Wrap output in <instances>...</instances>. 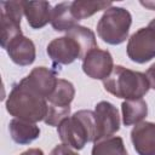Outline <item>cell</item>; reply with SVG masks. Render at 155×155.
<instances>
[{"instance_id":"5b68a950","label":"cell","mask_w":155,"mask_h":155,"mask_svg":"<svg viewBox=\"0 0 155 155\" xmlns=\"http://www.w3.org/2000/svg\"><path fill=\"white\" fill-rule=\"evenodd\" d=\"M24 15L23 1H4L1 2V47L6 46L17 36L22 35L21 19Z\"/></svg>"},{"instance_id":"44dd1931","label":"cell","mask_w":155,"mask_h":155,"mask_svg":"<svg viewBox=\"0 0 155 155\" xmlns=\"http://www.w3.org/2000/svg\"><path fill=\"white\" fill-rule=\"evenodd\" d=\"M70 115V105L69 107H59L48 103L47 108V114L44 119V122L48 126H59V124L69 117Z\"/></svg>"},{"instance_id":"3957f363","label":"cell","mask_w":155,"mask_h":155,"mask_svg":"<svg viewBox=\"0 0 155 155\" xmlns=\"http://www.w3.org/2000/svg\"><path fill=\"white\" fill-rule=\"evenodd\" d=\"M58 136L63 144L81 150L86 143L96 139V119L94 111L79 110L71 116L63 120L58 128Z\"/></svg>"},{"instance_id":"8992f818","label":"cell","mask_w":155,"mask_h":155,"mask_svg":"<svg viewBox=\"0 0 155 155\" xmlns=\"http://www.w3.org/2000/svg\"><path fill=\"white\" fill-rule=\"evenodd\" d=\"M127 56L139 64L155 58V30L145 27L133 33L127 42Z\"/></svg>"},{"instance_id":"603a6c76","label":"cell","mask_w":155,"mask_h":155,"mask_svg":"<svg viewBox=\"0 0 155 155\" xmlns=\"http://www.w3.org/2000/svg\"><path fill=\"white\" fill-rule=\"evenodd\" d=\"M145 76H147V79H148V82H149L150 88L155 90V63L151 64V65L148 68V70H147V73H145Z\"/></svg>"},{"instance_id":"30bf717a","label":"cell","mask_w":155,"mask_h":155,"mask_svg":"<svg viewBox=\"0 0 155 155\" xmlns=\"http://www.w3.org/2000/svg\"><path fill=\"white\" fill-rule=\"evenodd\" d=\"M23 80L33 91L46 99L52 94L58 81L56 73L46 67L34 68L28 76L23 78Z\"/></svg>"},{"instance_id":"52a82bcc","label":"cell","mask_w":155,"mask_h":155,"mask_svg":"<svg viewBox=\"0 0 155 155\" xmlns=\"http://www.w3.org/2000/svg\"><path fill=\"white\" fill-rule=\"evenodd\" d=\"M96 139L94 142L110 137L120 130V115L114 104L107 101L97 103L94 108Z\"/></svg>"},{"instance_id":"9c48e42d","label":"cell","mask_w":155,"mask_h":155,"mask_svg":"<svg viewBox=\"0 0 155 155\" xmlns=\"http://www.w3.org/2000/svg\"><path fill=\"white\" fill-rule=\"evenodd\" d=\"M46 51L48 57L58 64H70L75 59L82 58L80 46L73 38L68 35L53 39L47 45Z\"/></svg>"},{"instance_id":"ac0fdd59","label":"cell","mask_w":155,"mask_h":155,"mask_svg":"<svg viewBox=\"0 0 155 155\" xmlns=\"http://www.w3.org/2000/svg\"><path fill=\"white\" fill-rule=\"evenodd\" d=\"M68 36L73 38L78 45L80 46V50H81V59H84V57L90 52L92 51L93 48H97L98 45H97V41H96V35L94 33L87 28V27H82V25H76L71 30H69L67 33Z\"/></svg>"},{"instance_id":"e0dca14e","label":"cell","mask_w":155,"mask_h":155,"mask_svg":"<svg viewBox=\"0 0 155 155\" xmlns=\"http://www.w3.org/2000/svg\"><path fill=\"white\" fill-rule=\"evenodd\" d=\"M92 155H128L124 140L119 136H110L94 142Z\"/></svg>"},{"instance_id":"ffe728a7","label":"cell","mask_w":155,"mask_h":155,"mask_svg":"<svg viewBox=\"0 0 155 155\" xmlns=\"http://www.w3.org/2000/svg\"><path fill=\"white\" fill-rule=\"evenodd\" d=\"M109 7H111V2H109V1H81V0H76V1L71 2V12L78 21L91 17L92 15H94L102 10H108Z\"/></svg>"},{"instance_id":"cb8c5ba5","label":"cell","mask_w":155,"mask_h":155,"mask_svg":"<svg viewBox=\"0 0 155 155\" xmlns=\"http://www.w3.org/2000/svg\"><path fill=\"white\" fill-rule=\"evenodd\" d=\"M19 155H45V154H44V151H42L41 149H39V148H30V149H28V150L21 153Z\"/></svg>"},{"instance_id":"277c9868","label":"cell","mask_w":155,"mask_h":155,"mask_svg":"<svg viewBox=\"0 0 155 155\" xmlns=\"http://www.w3.org/2000/svg\"><path fill=\"white\" fill-rule=\"evenodd\" d=\"M131 24L132 16L126 8L111 6L104 11L98 21L97 33L104 42L109 45H120L127 39Z\"/></svg>"},{"instance_id":"4fadbf2b","label":"cell","mask_w":155,"mask_h":155,"mask_svg":"<svg viewBox=\"0 0 155 155\" xmlns=\"http://www.w3.org/2000/svg\"><path fill=\"white\" fill-rule=\"evenodd\" d=\"M23 11L28 24L34 29H40L51 22L52 8L47 1H23Z\"/></svg>"},{"instance_id":"484cf974","label":"cell","mask_w":155,"mask_h":155,"mask_svg":"<svg viewBox=\"0 0 155 155\" xmlns=\"http://www.w3.org/2000/svg\"><path fill=\"white\" fill-rule=\"evenodd\" d=\"M148 27H150L151 29H154V30H155V18H154V19H153V21L149 23V25H148Z\"/></svg>"},{"instance_id":"7402d4cb","label":"cell","mask_w":155,"mask_h":155,"mask_svg":"<svg viewBox=\"0 0 155 155\" xmlns=\"http://www.w3.org/2000/svg\"><path fill=\"white\" fill-rule=\"evenodd\" d=\"M50 155H79V154L73 148L65 144H58L51 150Z\"/></svg>"},{"instance_id":"d6986e66","label":"cell","mask_w":155,"mask_h":155,"mask_svg":"<svg viewBox=\"0 0 155 155\" xmlns=\"http://www.w3.org/2000/svg\"><path fill=\"white\" fill-rule=\"evenodd\" d=\"M75 97V88L74 85L65 80V79H58L57 86L52 94L48 97V103L59 105V107H69Z\"/></svg>"},{"instance_id":"7a4b0ae2","label":"cell","mask_w":155,"mask_h":155,"mask_svg":"<svg viewBox=\"0 0 155 155\" xmlns=\"http://www.w3.org/2000/svg\"><path fill=\"white\" fill-rule=\"evenodd\" d=\"M104 90L117 98L126 101L139 99L145 96L150 88L145 74L127 69L122 65H115L110 75L103 80Z\"/></svg>"},{"instance_id":"ba28073f","label":"cell","mask_w":155,"mask_h":155,"mask_svg":"<svg viewBox=\"0 0 155 155\" xmlns=\"http://www.w3.org/2000/svg\"><path fill=\"white\" fill-rule=\"evenodd\" d=\"M114 69L113 56L107 50H101L99 47L90 51L82 59L84 73L94 80L107 79Z\"/></svg>"},{"instance_id":"8fae6325","label":"cell","mask_w":155,"mask_h":155,"mask_svg":"<svg viewBox=\"0 0 155 155\" xmlns=\"http://www.w3.org/2000/svg\"><path fill=\"white\" fill-rule=\"evenodd\" d=\"M131 140L138 155H155V122L137 124L131 131Z\"/></svg>"},{"instance_id":"5bb4252c","label":"cell","mask_w":155,"mask_h":155,"mask_svg":"<svg viewBox=\"0 0 155 155\" xmlns=\"http://www.w3.org/2000/svg\"><path fill=\"white\" fill-rule=\"evenodd\" d=\"M11 138L18 144H29L40 136V128L35 122L12 119L8 124Z\"/></svg>"},{"instance_id":"6da1fadb","label":"cell","mask_w":155,"mask_h":155,"mask_svg":"<svg viewBox=\"0 0 155 155\" xmlns=\"http://www.w3.org/2000/svg\"><path fill=\"white\" fill-rule=\"evenodd\" d=\"M47 99L33 91L22 79L11 90L6 99V110L15 119L38 122L45 119L48 104Z\"/></svg>"},{"instance_id":"d4e9b609","label":"cell","mask_w":155,"mask_h":155,"mask_svg":"<svg viewBox=\"0 0 155 155\" xmlns=\"http://www.w3.org/2000/svg\"><path fill=\"white\" fill-rule=\"evenodd\" d=\"M140 5H143L144 7H147L149 10L155 11V1H140Z\"/></svg>"},{"instance_id":"7c38bea8","label":"cell","mask_w":155,"mask_h":155,"mask_svg":"<svg viewBox=\"0 0 155 155\" xmlns=\"http://www.w3.org/2000/svg\"><path fill=\"white\" fill-rule=\"evenodd\" d=\"M11 61L18 65H30L36 57L34 42L23 34L15 38L5 48Z\"/></svg>"},{"instance_id":"9a60e30c","label":"cell","mask_w":155,"mask_h":155,"mask_svg":"<svg viewBox=\"0 0 155 155\" xmlns=\"http://www.w3.org/2000/svg\"><path fill=\"white\" fill-rule=\"evenodd\" d=\"M78 19L71 12V2H59L52 8L51 25L57 31H69L78 25Z\"/></svg>"},{"instance_id":"2e32d148","label":"cell","mask_w":155,"mask_h":155,"mask_svg":"<svg viewBox=\"0 0 155 155\" xmlns=\"http://www.w3.org/2000/svg\"><path fill=\"white\" fill-rule=\"evenodd\" d=\"M122 122L125 126L137 125L148 115V104L143 98L125 101L121 104Z\"/></svg>"}]
</instances>
